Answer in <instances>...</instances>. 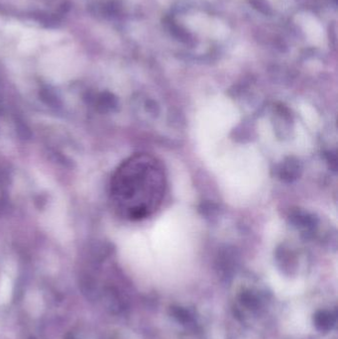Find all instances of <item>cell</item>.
Instances as JSON below:
<instances>
[{
	"instance_id": "1",
	"label": "cell",
	"mask_w": 338,
	"mask_h": 339,
	"mask_svg": "<svg viewBox=\"0 0 338 339\" xmlns=\"http://www.w3.org/2000/svg\"><path fill=\"white\" fill-rule=\"evenodd\" d=\"M166 189L163 163L149 154H137L123 163L113 176L111 200L122 218L141 220L159 209Z\"/></svg>"
},
{
	"instance_id": "2",
	"label": "cell",
	"mask_w": 338,
	"mask_h": 339,
	"mask_svg": "<svg viewBox=\"0 0 338 339\" xmlns=\"http://www.w3.org/2000/svg\"><path fill=\"white\" fill-rule=\"evenodd\" d=\"M169 25H170L171 33L178 40H179L180 42H183V43H190L192 41V36L188 32V31H186L180 26L176 25L174 22H169Z\"/></svg>"
},
{
	"instance_id": "3",
	"label": "cell",
	"mask_w": 338,
	"mask_h": 339,
	"mask_svg": "<svg viewBox=\"0 0 338 339\" xmlns=\"http://www.w3.org/2000/svg\"><path fill=\"white\" fill-rule=\"evenodd\" d=\"M249 3L259 12L269 15L271 13V6L267 0H248Z\"/></svg>"
}]
</instances>
